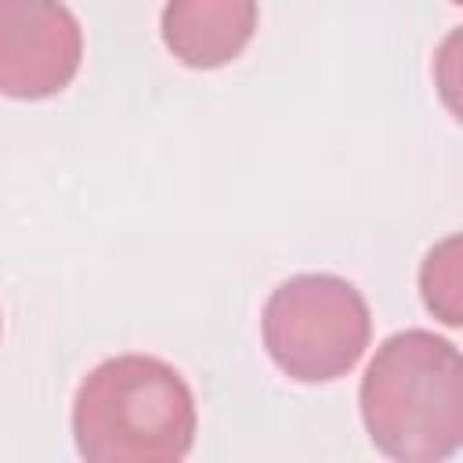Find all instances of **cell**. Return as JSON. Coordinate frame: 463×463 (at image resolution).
Masks as SVG:
<instances>
[{"label": "cell", "instance_id": "3957f363", "mask_svg": "<svg viewBox=\"0 0 463 463\" xmlns=\"http://www.w3.org/2000/svg\"><path fill=\"white\" fill-rule=\"evenodd\" d=\"M260 333L279 373L297 383H329L347 376L365 354L373 315L354 282L304 271L271 289Z\"/></svg>", "mask_w": 463, "mask_h": 463}, {"label": "cell", "instance_id": "277c9868", "mask_svg": "<svg viewBox=\"0 0 463 463\" xmlns=\"http://www.w3.org/2000/svg\"><path fill=\"white\" fill-rule=\"evenodd\" d=\"M83 61V29L61 0H0V94L54 98Z\"/></svg>", "mask_w": 463, "mask_h": 463}, {"label": "cell", "instance_id": "6da1fadb", "mask_svg": "<svg viewBox=\"0 0 463 463\" xmlns=\"http://www.w3.org/2000/svg\"><path fill=\"white\" fill-rule=\"evenodd\" d=\"M369 441L398 463H441L463 441V358L430 329L387 336L358 387Z\"/></svg>", "mask_w": 463, "mask_h": 463}, {"label": "cell", "instance_id": "52a82bcc", "mask_svg": "<svg viewBox=\"0 0 463 463\" xmlns=\"http://www.w3.org/2000/svg\"><path fill=\"white\" fill-rule=\"evenodd\" d=\"M452 4H459V0H452Z\"/></svg>", "mask_w": 463, "mask_h": 463}, {"label": "cell", "instance_id": "7a4b0ae2", "mask_svg": "<svg viewBox=\"0 0 463 463\" xmlns=\"http://www.w3.org/2000/svg\"><path fill=\"white\" fill-rule=\"evenodd\" d=\"M195 427L188 380L156 354L98 362L72 398V441L87 463H181Z\"/></svg>", "mask_w": 463, "mask_h": 463}, {"label": "cell", "instance_id": "5b68a950", "mask_svg": "<svg viewBox=\"0 0 463 463\" xmlns=\"http://www.w3.org/2000/svg\"><path fill=\"white\" fill-rule=\"evenodd\" d=\"M159 33L181 65L221 69L250 47L257 33V0H166Z\"/></svg>", "mask_w": 463, "mask_h": 463}, {"label": "cell", "instance_id": "8992f818", "mask_svg": "<svg viewBox=\"0 0 463 463\" xmlns=\"http://www.w3.org/2000/svg\"><path fill=\"white\" fill-rule=\"evenodd\" d=\"M459 235H449L445 242H438L423 268H420V293H423V304L434 318H441L445 326H459L463 322V311H459V300H463V268H459Z\"/></svg>", "mask_w": 463, "mask_h": 463}]
</instances>
